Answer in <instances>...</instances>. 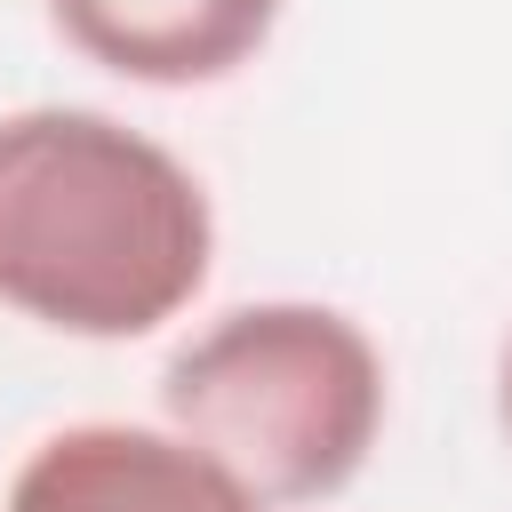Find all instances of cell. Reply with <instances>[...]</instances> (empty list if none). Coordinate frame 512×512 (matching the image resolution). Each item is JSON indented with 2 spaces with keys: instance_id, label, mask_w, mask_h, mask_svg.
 <instances>
[{
  "instance_id": "7a4b0ae2",
  "label": "cell",
  "mask_w": 512,
  "mask_h": 512,
  "mask_svg": "<svg viewBox=\"0 0 512 512\" xmlns=\"http://www.w3.org/2000/svg\"><path fill=\"white\" fill-rule=\"evenodd\" d=\"M160 408L256 504H328L384 432V352L336 304H240L168 360Z\"/></svg>"
},
{
  "instance_id": "6da1fadb",
  "label": "cell",
  "mask_w": 512,
  "mask_h": 512,
  "mask_svg": "<svg viewBox=\"0 0 512 512\" xmlns=\"http://www.w3.org/2000/svg\"><path fill=\"white\" fill-rule=\"evenodd\" d=\"M216 256L200 176L144 128L80 104L0 120V304L88 344L176 320Z\"/></svg>"
},
{
  "instance_id": "5b68a950",
  "label": "cell",
  "mask_w": 512,
  "mask_h": 512,
  "mask_svg": "<svg viewBox=\"0 0 512 512\" xmlns=\"http://www.w3.org/2000/svg\"><path fill=\"white\" fill-rule=\"evenodd\" d=\"M496 416H504V440H512V344H504V368H496Z\"/></svg>"
},
{
  "instance_id": "3957f363",
  "label": "cell",
  "mask_w": 512,
  "mask_h": 512,
  "mask_svg": "<svg viewBox=\"0 0 512 512\" xmlns=\"http://www.w3.org/2000/svg\"><path fill=\"white\" fill-rule=\"evenodd\" d=\"M8 512H272V504H256L184 432L64 424L16 464Z\"/></svg>"
},
{
  "instance_id": "277c9868",
  "label": "cell",
  "mask_w": 512,
  "mask_h": 512,
  "mask_svg": "<svg viewBox=\"0 0 512 512\" xmlns=\"http://www.w3.org/2000/svg\"><path fill=\"white\" fill-rule=\"evenodd\" d=\"M48 16L88 64L136 88H208L272 40L280 0H48Z\"/></svg>"
}]
</instances>
